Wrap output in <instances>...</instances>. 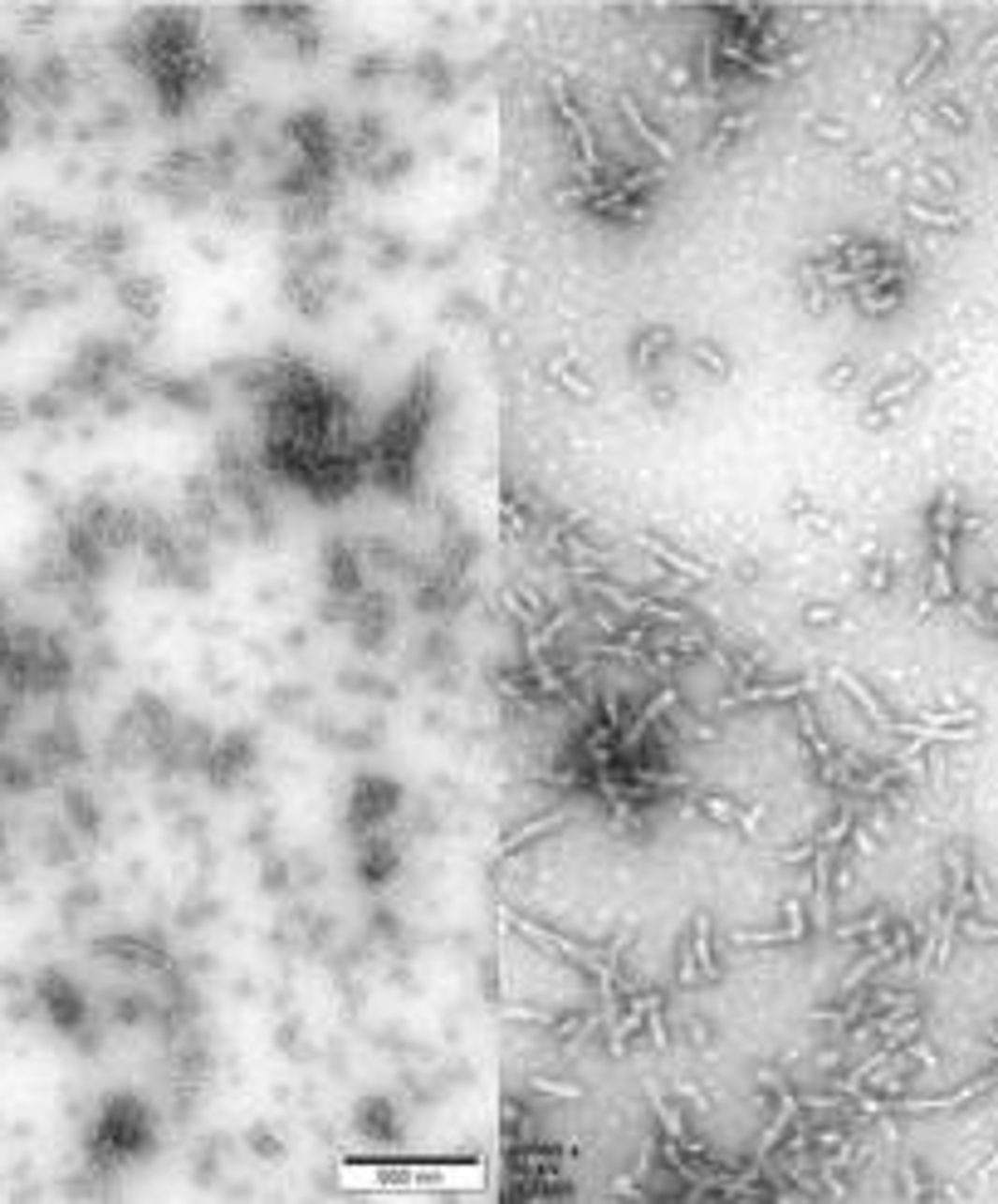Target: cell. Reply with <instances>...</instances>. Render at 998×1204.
Listing matches in <instances>:
<instances>
[{
  "mask_svg": "<svg viewBox=\"0 0 998 1204\" xmlns=\"http://www.w3.org/2000/svg\"><path fill=\"white\" fill-rule=\"evenodd\" d=\"M127 54L147 74L152 98L162 103L167 118L186 113L211 83H215V64L206 59L201 39H197V15L182 10H152L138 20V35L127 39Z\"/></svg>",
  "mask_w": 998,
  "mask_h": 1204,
  "instance_id": "obj_1",
  "label": "cell"
},
{
  "mask_svg": "<svg viewBox=\"0 0 998 1204\" xmlns=\"http://www.w3.org/2000/svg\"><path fill=\"white\" fill-rule=\"evenodd\" d=\"M436 417V373H417L411 387L402 392V402L382 417L377 436L367 441V476H373L387 494H411L417 490V465H421V446Z\"/></svg>",
  "mask_w": 998,
  "mask_h": 1204,
  "instance_id": "obj_2",
  "label": "cell"
},
{
  "mask_svg": "<svg viewBox=\"0 0 998 1204\" xmlns=\"http://www.w3.org/2000/svg\"><path fill=\"white\" fill-rule=\"evenodd\" d=\"M152 1146H157V1122H152L147 1102H138V1096H127V1092L108 1096L98 1122L89 1126V1160L94 1166L98 1170L133 1166V1160L152 1155Z\"/></svg>",
  "mask_w": 998,
  "mask_h": 1204,
  "instance_id": "obj_3",
  "label": "cell"
},
{
  "mask_svg": "<svg viewBox=\"0 0 998 1204\" xmlns=\"http://www.w3.org/2000/svg\"><path fill=\"white\" fill-rule=\"evenodd\" d=\"M397 808H402V784L387 779V773H362V779H353V788H348L343 823H348L353 843H358V837H367V832H382L387 823L397 818Z\"/></svg>",
  "mask_w": 998,
  "mask_h": 1204,
  "instance_id": "obj_4",
  "label": "cell"
},
{
  "mask_svg": "<svg viewBox=\"0 0 998 1204\" xmlns=\"http://www.w3.org/2000/svg\"><path fill=\"white\" fill-rule=\"evenodd\" d=\"M39 1004H45V1014L64 1034H83V1023H89V1004H83L79 984L64 975H39Z\"/></svg>",
  "mask_w": 998,
  "mask_h": 1204,
  "instance_id": "obj_5",
  "label": "cell"
},
{
  "mask_svg": "<svg viewBox=\"0 0 998 1204\" xmlns=\"http://www.w3.org/2000/svg\"><path fill=\"white\" fill-rule=\"evenodd\" d=\"M348 627H353V641H358L362 652H382L387 637H392V602H387L382 593H362V597L353 602Z\"/></svg>",
  "mask_w": 998,
  "mask_h": 1204,
  "instance_id": "obj_6",
  "label": "cell"
},
{
  "mask_svg": "<svg viewBox=\"0 0 998 1204\" xmlns=\"http://www.w3.org/2000/svg\"><path fill=\"white\" fill-rule=\"evenodd\" d=\"M397 867H402V847H397L387 832H367V837H358V881H362V887L382 891L387 881L397 876Z\"/></svg>",
  "mask_w": 998,
  "mask_h": 1204,
  "instance_id": "obj_7",
  "label": "cell"
},
{
  "mask_svg": "<svg viewBox=\"0 0 998 1204\" xmlns=\"http://www.w3.org/2000/svg\"><path fill=\"white\" fill-rule=\"evenodd\" d=\"M250 764H255V740L245 735V729H235V735H226V740H211L201 769L211 773V784H235Z\"/></svg>",
  "mask_w": 998,
  "mask_h": 1204,
  "instance_id": "obj_8",
  "label": "cell"
},
{
  "mask_svg": "<svg viewBox=\"0 0 998 1204\" xmlns=\"http://www.w3.org/2000/svg\"><path fill=\"white\" fill-rule=\"evenodd\" d=\"M353 1126H358L362 1141L392 1146L397 1136H402V1116H397V1107H392V1096H362L358 1111H353Z\"/></svg>",
  "mask_w": 998,
  "mask_h": 1204,
  "instance_id": "obj_9",
  "label": "cell"
},
{
  "mask_svg": "<svg viewBox=\"0 0 998 1204\" xmlns=\"http://www.w3.org/2000/svg\"><path fill=\"white\" fill-rule=\"evenodd\" d=\"M323 578H329V593L333 597H343V602H358L362 597V564H358V549H348V544H329V553H323Z\"/></svg>",
  "mask_w": 998,
  "mask_h": 1204,
  "instance_id": "obj_10",
  "label": "cell"
}]
</instances>
